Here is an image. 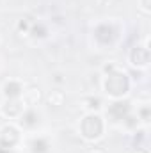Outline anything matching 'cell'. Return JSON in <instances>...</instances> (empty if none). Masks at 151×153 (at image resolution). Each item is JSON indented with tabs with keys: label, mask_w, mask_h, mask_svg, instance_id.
Returning a JSON list of instances; mask_svg holds the SVG:
<instances>
[{
	"label": "cell",
	"mask_w": 151,
	"mask_h": 153,
	"mask_svg": "<svg viewBox=\"0 0 151 153\" xmlns=\"http://www.w3.org/2000/svg\"><path fill=\"white\" fill-rule=\"evenodd\" d=\"M128 87H130L128 76L124 75V73H119V71L109 73L107 80H105V89L112 96H123V94H126Z\"/></svg>",
	"instance_id": "obj_1"
},
{
	"label": "cell",
	"mask_w": 151,
	"mask_h": 153,
	"mask_svg": "<svg viewBox=\"0 0 151 153\" xmlns=\"http://www.w3.org/2000/svg\"><path fill=\"white\" fill-rule=\"evenodd\" d=\"M80 130H82V135L85 139H98L101 135V132H103V121L94 114L85 116L82 119Z\"/></svg>",
	"instance_id": "obj_2"
},
{
	"label": "cell",
	"mask_w": 151,
	"mask_h": 153,
	"mask_svg": "<svg viewBox=\"0 0 151 153\" xmlns=\"http://www.w3.org/2000/svg\"><path fill=\"white\" fill-rule=\"evenodd\" d=\"M18 139H20V134L14 126H5L0 134V144H4L7 148H13L18 143Z\"/></svg>",
	"instance_id": "obj_3"
},
{
	"label": "cell",
	"mask_w": 151,
	"mask_h": 153,
	"mask_svg": "<svg viewBox=\"0 0 151 153\" xmlns=\"http://www.w3.org/2000/svg\"><path fill=\"white\" fill-rule=\"evenodd\" d=\"M94 36H96V39H98L101 45H109V43H112L114 38H115V30H114L110 25H100V27L94 30Z\"/></svg>",
	"instance_id": "obj_4"
},
{
	"label": "cell",
	"mask_w": 151,
	"mask_h": 153,
	"mask_svg": "<svg viewBox=\"0 0 151 153\" xmlns=\"http://www.w3.org/2000/svg\"><path fill=\"white\" fill-rule=\"evenodd\" d=\"M130 112V103L128 102H114L109 107V114L114 119H126V116Z\"/></svg>",
	"instance_id": "obj_5"
},
{
	"label": "cell",
	"mask_w": 151,
	"mask_h": 153,
	"mask_svg": "<svg viewBox=\"0 0 151 153\" xmlns=\"http://www.w3.org/2000/svg\"><path fill=\"white\" fill-rule=\"evenodd\" d=\"M130 59H132V62H133L135 66H146V64L150 62V52H148V48L135 46V48L132 50Z\"/></svg>",
	"instance_id": "obj_6"
},
{
	"label": "cell",
	"mask_w": 151,
	"mask_h": 153,
	"mask_svg": "<svg viewBox=\"0 0 151 153\" xmlns=\"http://www.w3.org/2000/svg\"><path fill=\"white\" fill-rule=\"evenodd\" d=\"M21 102H18L16 98H9V102L4 105V114L9 116V117H14V116L21 114Z\"/></svg>",
	"instance_id": "obj_7"
},
{
	"label": "cell",
	"mask_w": 151,
	"mask_h": 153,
	"mask_svg": "<svg viewBox=\"0 0 151 153\" xmlns=\"http://www.w3.org/2000/svg\"><path fill=\"white\" fill-rule=\"evenodd\" d=\"M4 93H5L7 98H18L23 93V87H21L20 82H7L4 85Z\"/></svg>",
	"instance_id": "obj_8"
},
{
	"label": "cell",
	"mask_w": 151,
	"mask_h": 153,
	"mask_svg": "<svg viewBox=\"0 0 151 153\" xmlns=\"http://www.w3.org/2000/svg\"><path fill=\"white\" fill-rule=\"evenodd\" d=\"M39 121V116L34 112V111H27L25 114L21 116V119H20V123L23 125V126H27V128H32V126H36Z\"/></svg>",
	"instance_id": "obj_9"
},
{
	"label": "cell",
	"mask_w": 151,
	"mask_h": 153,
	"mask_svg": "<svg viewBox=\"0 0 151 153\" xmlns=\"http://www.w3.org/2000/svg\"><path fill=\"white\" fill-rule=\"evenodd\" d=\"M30 148H32V153H46L48 152V143L44 139H36V141H32Z\"/></svg>",
	"instance_id": "obj_10"
},
{
	"label": "cell",
	"mask_w": 151,
	"mask_h": 153,
	"mask_svg": "<svg viewBox=\"0 0 151 153\" xmlns=\"http://www.w3.org/2000/svg\"><path fill=\"white\" fill-rule=\"evenodd\" d=\"M32 34H34L36 38H43V36H46V29H44L41 23H38V25L32 27Z\"/></svg>",
	"instance_id": "obj_11"
},
{
	"label": "cell",
	"mask_w": 151,
	"mask_h": 153,
	"mask_svg": "<svg viewBox=\"0 0 151 153\" xmlns=\"http://www.w3.org/2000/svg\"><path fill=\"white\" fill-rule=\"evenodd\" d=\"M62 98H64V96H62V93H57L55 96H52V94H50V102L53 100V102H55V105H61V103H62Z\"/></svg>",
	"instance_id": "obj_12"
},
{
	"label": "cell",
	"mask_w": 151,
	"mask_h": 153,
	"mask_svg": "<svg viewBox=\"0 0 151 153\" xmlns=\"http://www.w3.org/2000/svg\"><path fill=\"white\" fill-rule=\"evenodd\" d=\"M89 103H91L89 107H94V109H98V107H100V100H98V98H91V100H89Z\"/></svg>",
	"instance_id": "obj_13"
},
{
	"label": "cell",
	"mask_w": 151,
	"mask_h": 153,
	"mask_svg": "<svg viewBox=\"0 0 151 153\" xmlns=\"http://www.w3.org/2000/svg\"><path fill=\"white\" fill-rule=\"evenodd\" d=\"M0 153H11V148H7V146L0 144Z\"/></svg>",
	"instance_id": "obj_14"
},
{
	"label": "cell",
	"mask_w": 151,
	"mask_h": 153,
	"mask_svg": "<svg viewBox=\"0 0 151 153\" xmlns=\"http://www.w3.org/2000/svg\"><path fill=\"white\" fill-rule=\"evenodd\" d=\"M27 22H20V30H27Z\"/></svg>",
	"instance_id": "obj_15"
},
{
	"label": "cell",
	"mask_w": 151,
	"mask_h": 153,
	"mask_svg": "<svg viewBox=\"0 0 151 153\" xmlns=\"http://www.w3.org/2000/svg\"><path fill=\"white\" fill-rule=\"evenodd\" d=\"M142 5H144V9H150V0H142Z\"/></svg>",
	"instance_id": "obj_16"
},
{
	"label": "cell",
	"mask_w": 151,
	"mask_h": 153,
	"mask_svg": "<svg viewBox=\"0 0 151 153\" xmlns=\"http://www.w3.org/2000/svg\"><path fill=\"white\" fill-rule=\"evenodd\" d=\"M142 117L148 121V109H144V111H142Z\"/></svg>",
	"instance_id": "obj_17"
},
{
	"label": "cell",
	"mask_w": 151,
	"mask_h": 153,
	"mask_svg": "<svg viewBox=\"0 0 151 153\" xmlns=\"http://www.w3.org/2000/svg\"><path fill=\"white\" fill-rule=\"evenodd\" d=\"M101 2H109V0H101Z\"/></svg>",
	"instance_id": "obj_18"
}]
</instances>
